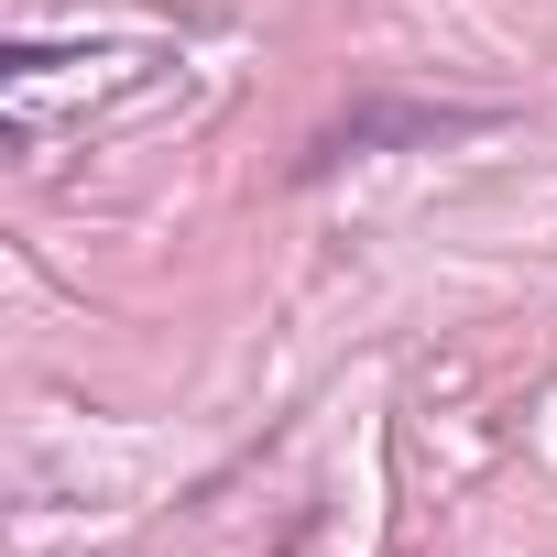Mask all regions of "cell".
Wrapping results in <instances>:
<instances>
[{
	"mask_svg": "<svg viewBox=\"0 0 557 557\" xmlns=\"http://www.w3.org/2000/svg\"><path fill=\"white\" fill-rule=\"evenodd\" d=\"M437 132H481V110H350L339 132H318L307 175H329L339 153H372V143H437Z\"/></svg>",
	"mask_w": 557,
	"mask_h": 557,
	"instance_id": "1",
	"label": "cell"
}]
</instances>
